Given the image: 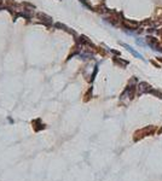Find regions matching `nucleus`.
Listing matches in <instances>:
<instances>
[{
	"mask_svg": "<svg viewBox=\"0 0 162 181\" xmlns=\"http://www.w3.org/2000/svg\"><path fill=\"white\" fill-rule=\"evenodd\" d=\"M139 92L143 94V93H150V90L152 89L151 88V86L149 85V83H146V82H142V83H139Z\"/></svg>",
	"mask_w": 162,
	"mask_h": 181,
	"instance_id": "20e7f679",
	"label": "nucleus"
},
{
	"mask_svg": "<svg viewBox=\"0 0 162 181\" xmlns=\"http://www.w3.org/2000/svg\"><path fill=\"white\" fill-rule=\"evenodd\" d=\"M137 44H138V45H140V46H146V45H145V42H144V41H142L140 39H137Z\"/></svg>",
	"mask_w": 162,
	"mask_h": 181,
	"instance_id": "423d86ee",
	"label": "nucleus"
},
{
	"mask_svg": "<svg viewBox=\"0 0 162 181\" xmlns=\"http://www.w3.org/2000/svg\"><path fill=\"white\" fill-rule=\"evenodd\" d=\"M146 42H148V45H149L151 48H154L155 51H158V52L162 51L161 44H160V41H158L156 38H154V36H148V38H146Z\"/></svg>",
	"mask_w": 162,
	"mask_h": 181,
	"instance_id": "f03ea898",
	"label": "nucleus"
},
{
	"mask_svg": "<svg viewBox=\"0 0 162 181\" xmlns=\"http://www.w3.org/2000/svg\"><path fill=\"white\" fill-rule=\"evenodd\" d=\"M121 45H122V46H123V47H125V48H126V50H127L128 52H131V53H132V54H133V56H134L136 58L143 59V56H142L140 53H138V52H137L136 50H133V48H132L131 46H129V45H127V44H121Z\"/></svg>",
	"mask_w": 162,
	"mask_h": 181,
	"instance_id": "39448f33",
	"label": "nucleus"
},
{
	"mask_svg": "<svg viewBox=\"0 0 162 181\" xmlns=\"http://www.w3.org/2000/svg\"><path fill=\"white\" fill-rule=\"evenodd\" d=\"M155 133V127L154 126H148V127H145V128H143V129H139V131H137L136 133H134V141H138L139 139H142V138H144V136H148V135H151V134H154Z\"/></svg>",
	"mask_w": 162,
	"mask_h": 181,
	"instance_id": "f257e3e1",
	"label": "nucleus"
},
{
	"mask_svg": "<svg viewBox=\"0 0 162 181\" xmlns=\"http://www.w3.org/2000/svg\"><path fill=\"white\" fill-rule=\"evenodd\" d=\"M157 59H158V62H160V63H162V58H161V57H160V58H157Z\"/></svg>",
	"mask_w": 162,
	"mask_h": 181,
	"instance_id": "0eeeda50",
	"label": "nucleus"
},
{
	"mask_svg": "<svg viewBox=\"0 0 162 181\" xmlns=\"http://www.w3.org/2000/svg\"><path fill=\"white\" fill-rule=\"evenodd\" d=\"M158 133H160V134L162 133V128H160V131H158Z\"/></svg>",
	"mask_w": 162,
	"mask_h": 181,
	"instance_id": "6e6552de",
	"label": "nucleus"
},
{
	"mask_svg": "<svg viewBox=\"0 0 162 181\" xmlns=\"http://www.w3.org/2000/svg\"><path fill=\"white\" fill-rule=\"evenodd\" d=\"M122 23L125 25V28L127 29H137L139 27L138 22H133V21H128V19H122Z\"/></svg>",
	"mask_w": 162,
	"mask_h": 181,
	"instance_id": "7ed1b4c3",
	"label": "nucleus"
}]
</instances>
